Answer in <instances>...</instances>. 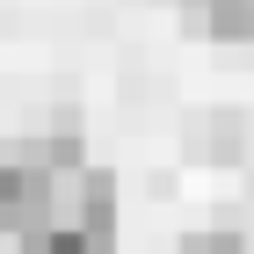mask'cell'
<instances>
[{
	"mask_svg": "<svg viewBox=\"0 0 254 254\" xmlns=\"http://www.w3.org/2000/svg\"><path fill=\"white\" fill-rule=\"evenodd\" d=\"M175 254H247V240H240L233 225H196V233H182Z\"/></svg>",
	"mask_w": 254,
	"mask_h": 254,
	"instance_id": "cell-4",
	"label": "cell"
},
{
	"mask_svg": "<svg viewBox=\"0 0 254 254\" xmlns=\"http://www.w3.org/2000/svg\"><path fill=\"white\" fill-rule=\"evenodd\" d=\"M182 153L189 160H211V167H233L247 153V117L240 109H196L182 124Z\"/></svg>",
	"mask_w": 254,
	"mask_h": 254,
	"instance_id": "cell-1",
	"label": "cell"
},
{
	"mask_svg": "<svg viewBox=\"0 0 254 254\" xmlns=\"http://www.w3.org/2000/svg\"><path fill=\"white\" fill-rule=\"evenodd\" d=\"M189 7V22H203L211 37H254V0H182Z\"/></svg>",
	"mask_w": 254,
	"mask_h": 254,
	"instance_id": "cell-3",
	"label": "cell"
},
{
	"mask_svg": "<svg viewBox=\"0 0 254 254\" xmlns=\"http://www.w3.org/2000/svg\"><path fill=\"white\" fill-rule=\"evenodd\" d=\"M15 254H117V233H95V225H73V218H44L37 233H22Z\"/></svg>",
	"mask_w": 254,
	"mask_h": 254,
	"instance_id": "cell-2",
	"label": "cell"
}]
</instances>
